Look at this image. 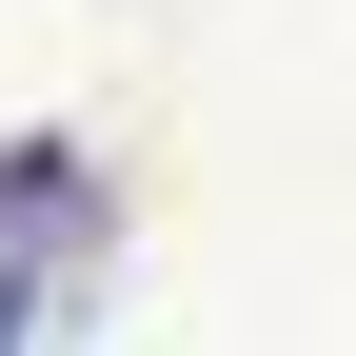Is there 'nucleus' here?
I'll return each mask as SVG.
<instances>
[{"label": "nucleus", "mask_w": 356, "mask_h": 356, "mask_svg": "<svg viewBox=\"0 0 356 356\" xmlns=\"http://www.w3.org/2000/svg\"><path fill=\"white\" fill-rule=\"evenodd\" d=\"M99 238V159L79 139H0V277H20V257H79Z\"/></svg>", "instance_id": "f257e3e1"}, {"label": "nucleus", "mask_w": 356, "mask_h": 356, "mask_svg": "<svg viewBox=\"0 0 356 356\" xmlns=\"http://www.w3.org/2000/svg\"><path fill=\"white\" fill-rule=\"evenodd\" d=\"M40 337H60V297H40V277H0V356H40Z\"/></svg>", "instance_id": "f03ea898"}]
</instances>
